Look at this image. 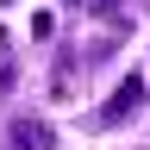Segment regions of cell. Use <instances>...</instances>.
Instances as JSON below:
<instances>
[{"label": "cell", "instance_id": "1", "mask_svg": "<svg viewBox=\"0 0 150 150\" xmlns=\"http://www.w3.org/2000/svg\"><path fill=\"white\" fill-rule=\"evenodd\" d=\"M144 100H150V81H144L138 69H131V75H119V88H112V100H106L100 112H94V125H100V131H112V125L138 119V112H144Z\"/></svg>", "mask_w": 150, "mask_h": 150}, {"label": "cell", "instance_id": "2", "mask_svg": "<svg viewBox=\"0 0 150 150\" xmlns=\"http://www.w3.org/2000/svg\"><path fill=\"white\" fill-rule=\"evenodd\" d=\"M6 138H13V150H50V144H56V131H50L44 119H13V125H6Z\"/></svg>", "mask_w": 150, "mask_h": 150}, {"label": "cell", "instance_id": "3", "mask_svg": "<svg viewBox=\"0 0 150 150\" xmlns=\"http://www.w3.org/2000/svg\"><path fill=\"white\" fill-rule=\"evenodd\" d=\"M13 81H19V63H13V50H0V94H13Z\"/></svg>", "mask_w": 150, "mask_h": 150}, {"label": "cell", "instance_id": "4", "mask_svg": "<svg viewBox=\"0 0 150 150\" xmlns=\"http://www.w3.org/2000/svg\"><path fill=\"white\" fill-rule=\"evenodd\" d=\"M88 6L100 13V19H119V0H88Z\"/></svg>", "mask_w": 150, "mask_h": 150}, {"label": "cell", "instance_id": "5", "mask_svg": "<svg viewBox=\"0 0 150 150\" xmlns=\"http://www.w3.org/2000/svg\"><path fill=\"white\" fill-rule=\"evenodd\" d=\"M0 6H6V0H0Z\"/></svg>", "mask_w": 150, "mask_h": 150}, {"label": "cell", "instance_id": "6", "mask_svg": "<svg viewBox=\"0 0 150 150\" xmlns=\"http://www.w3.org/2000/svg\"><path fill=\"white\" fill-rule=\"evenodd\" d=\"M144 6H150V0H144Z\"/></svg>", "mask_w": 150, "mask_h": 150}]
</instances>
